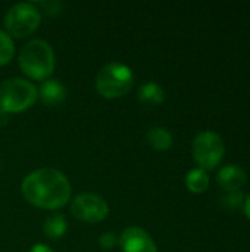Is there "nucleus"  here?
Here are the masks:
<instances>
[{
	"label": "nucleus",
	"instance_id": "1",
	"mask_svg": "<svg viewBox=\"0 0 250 252\" xmlns=\"http://www.w3.org/2000/svg\"><path fill=\"white\" fill-rule=\"evenodd\" d=\"M25 201L43 210H57L71 198V183L68 177L55 168H38L29 173L21 183Z\"/></svg>",
	"mask_w": 250,
	"mask_h": 252
},
{
	"label": "nucleus",
	"instance_id": "4",
	"mask_svg": "<svg viewBox=\"0 0 250 252\" xmlns=\"http://www.w3.org/2000/svg\"><path fill=\"white\" fill-rule=\"evenodd\" d=\"M37 87L19 77L6 78L0 83V109L15 114L22 112L34 105L37 100Z\"/></svg>",
	"mask_w": 250,
	"mask_h": 252
},
{
	"label": "nucleus",
	"instance_id": "19",
	"mask_svg": "<svg viewBox=\"0 0 250 252\" xmlns=\"http://www.w3.org/2000/svg\"><path fill=\"white\" fill-rule=\"evenodd\" d=\"M9 123V112L0 109V127H4Z\"/></svg>",
	"mask_w": 250,
	"mask_h": 252
},
{
	"label": "nucleus",
	"instance_id": "9",
	"mask_svg": "<svg viewBox=\"0 0 250 252\" xmlns=\"http://www.w3.org/2000/svg\"><path fill=\"white\" fill-rule=\"evenodd\" d=\"M246 182H248L246 171L236 164L224 165L217 174V183L220 185L221 189L227 192H237L246 185Z\"/></svg>",
	"mask_w": 250,
	"mask_h": 252
},
{
	"label": "nucleus",
	"instance_id": "8",
	"mask_svg": "<svg viewBox=\"0 0 250 252\" xmlns=\"http://www.w3.org/2000/svg\"><path fill=\"white\" fill-rule=\"evenodd\" d=\"M122 252H158L152 236L137 226H130L122 230L118 239Z\"/></svg>",
	"mask_w": 250,
	"mask_h": 252
},
{
	"label": "nucleus",
	"instance_id": "6",
	"mask_svg": "<svg viewBox=\"0 0 250 252\" xmlns=\"http://www.w3.org/2000/svg\"><path fill=\"white\" fill-rule=\"evenodd\" d=\"M193 158L199 164V168L209 171L214 170L224 158L225 145L222 137L215 131H202L199 133L192 146Z\"/></svg>",
	"mask_w": 250,
	"mask_h": 252
},
{
	"label": "nucleus",
	"instance_id": "7",
	"mask_svg": "<svg viewBox=\"0 0 250 252\" xmlns=\"http://www.w3.org/2000/svg\"><path fill=\"white\" fill-rule=\"evenodd\" d=\"M72 216L84 223H99L103 221L109 214L108 202L96 193H80L74 198L71 204Z\"/></svg>",
	"mask_w": 250,
	"mask_h": 252
},
{
	"label": "nucleus",
	"instance_id": "13",
	"mask_svg": "<svg viewBox=\"0 0 250 252\" xmlns=\"http://www.w3.org/2000/svg\"><path fill=\"white\" fill-rule=\"evenodd\" d=\"M147 142L156 151H168L172 146V134L165 127H152L147 131Z\"/></svg>",
	"mask_w": 250,
	"mask_h": 252
},
{
	"label": "nucleus",
	"instance_id": "11",
	"mask_svg": "<svg viewBox=\"0 0 250 252\" xmlns=\"http://www.w3.org/2000/svg\"><path fill=\"white\" fill-rule=\"evenodd\" d=\"M139 100L144 105L156 106L165 100V92L158 83L146 81L139 87Z\"/></svg>",
	"mask_w": 250,
	"mask_h": 252
},
{
	"label": "nucleus",
	"instance_id": "15",
	"mask_svg": "<svg viewBox=\"0 0 250 252\" xmlns=\"http://www.w3.org/2000/svg\"><path fill=\"white\" fill-rule=\"evenodd\" d=\"M15 53V46H13V40L12 37L6 32L0 30V65L7 63Z\"/></svg>",
	"mask_w": 250,
	"mask_h": 252
},
{
	"label": "nucleus",
	"instance_id": "12",
	"mask_svg": "<svg viewBox=\"0 0 250 252\" xmlns=\"http://www.w3.org/2000/svg\"><path fill=\"white\" fill-rule=\"evenodd\" d=\"M68 223L62 214H52L46 219L43 224V233L49 239H59L66 233Z\"/></svg>",
	"mask_w": 250,
	"mask_h": 252
},
{
	"label": "nucleus",
	"instance_id": "5",
	"mask_svg": "<svg viewBox=\"0 0 250 252\" xmlns=\"http://www.w3.org/2000/svg\"><path fill=\"white\" fill-rule=\"evenodd\" d=\"M41 22V13L38 7L28 1L13 4L4 15V27L9 35L24 38L32 34Z\"/></svg>",
	"mask_w": 250,
	"mask_h": 252
},
{
	"label": "nucleus",
	"instance_id": "17",
	"mask_svg": "<svg viewBox=\"0 0 250 252\" xmlns=\"http://www.w3.org/2000/svg\"><path fill=\"white\" fill-rule=\"evenodd\" d=\"M118 244V236L113 232H105L99 238V245L103 250H113Z\"/></svg>",
	"mask_w": 250,
	"mask_h": 252
},
{
	"label": "nucleus",
	"instance_id": "20",
	"mask_svg": "<svg viewBox=\"0 0 250 252\" xmlns=\"http://www.w3.org/2000/svg\"><path fill=\"white\" fill-rule=\"evenodd\" d=\"M245 214L248 216V219L250 220V195L245 199Z\"/></svg>",
	"mask_w": 250,
	"mask_h": 252
},
{
	"label": "nucleus",
	"instance_id": "16",
	"mask_svg": "<svg viewBox=\"0 0 250 252\" xmlns=\"http://www.w3.org/2000/svg\"><path fill=\"white\" fill-rule=\"evenodd\" d=\"M245 198L243 195L237 190V192H228V195H225L222 198V204L228 208V210H236L243 204Z\"/></svg>",
	"mask_w": 250,
	"mask_h": 252
},
{
	"label": "nucleus",
	"instance_id": "18",
	"mask_svg": "<svg viewBox=\"0 0 250 252\" xmlns=\"http://www.w3.org/2000/svg\"><path fill=\"white\" fill-rule=\"evenodd\" d=\"M29 252H53L46 244H35L31 250H29Z\"/></svg>",
	"mask_w": 250,
	"mask_h": 252
},
{
	"label": "nucleus",
	"instance_id": "2",
	"mask_svg": "<svg viewBox=\"0 0 250 252\" xmlns=\"http://www.w3.org/2000/svg\"><path fill=\"white\" fill-rule=\"evenodd\" d=\"M21 71L32 80H47L55 69V52L44 40H29L19 52Z\"/></svg>",
	"mask_w": 250,
	"mask_h": 252
},
{
	"label": "nucleus",
	"instance_id": "14",
	"mask_svg": "<svg viewBox=\"0 0 250 252\" xmlns=\"http://www.w3.org/2000/svg\"><path fill=\"white\" fill-rule=\"evenodd\" d=\"M186 186L192 193H203L209 188V176L202 168H193L186 176Z\"/></svg>",
	"mask_w": 250,
	"mask_h": 252
},
{
	"label": "nucleus",
	"instance_id": "10",
	"mask_svg": "<svg viewBox=\"0 0 250 252\" xmlns=\"http://www.w3.org/2000/svg\"><path fill=\"white\" fill-rule=\"evenodd\" d=\"M38 97L46 106H59L66 99V87L53 78L44 80L38 87Z\"/></svg>",
	"mask_w": 250,
	"mask_h": 252
},
{
	"label": "nucleus",
	"instance_id": "3",
	"mask_svg": "<svg viewBox=\"0 0 250 252\" xmlns=\"http://www.w3.org/2000/svg\"><path fill=\"white\" fill-rule=\"evenodd\" d=\"M133 83V69L122 62H111L96 75V90L106 99H115L127 94L131 90Z\"/></svg>",
	"mask_w": 250,
	"mask_h": 252
}]
</instances>
